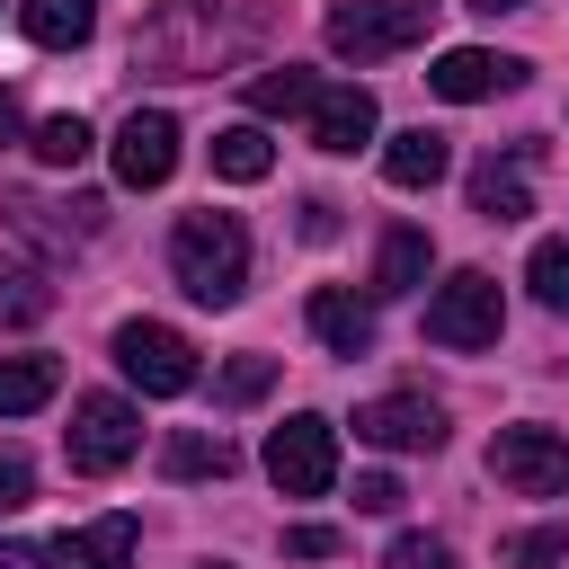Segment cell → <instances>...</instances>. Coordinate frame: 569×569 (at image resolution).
<instances>
[{
    "mask_svg": "<svg viewBox=\"0 0 569 569\" xmlns=\"http://www.w3.org/2000/svg\"><path fill=\"white\" fill-rule=\"evenodd\" d=\"M169 276L196 293V302H240L249 293V231H240V213H178V231H169Z\"/></svg>",
    "mask_w": 569,
    "mask_h": 569,
    "instance_id": "1",
    "label": "cell"
},
{
    "mask_svg": "<svg viewBox=\"0 0 569 569\" xmlns=\"http://www.w3.org/2000/svg\"><path fill=\"white\" fill-rule=\"evenodd\" d=\"M231 44H249V36L222 27V0H160V9L142 18V36H133V53H142L151 71H169V80H204Z\"/></svg>",
    "mask_w": 569,
    "mask_h": 569,
    "instance_id": "2",
    "label": "cell"
},
{
    "mask_svg": "<svg viewBox=\"0 0 569 569\" xmlns=\"http://www.w3.org/2000/svg\"><path fill=\"white\" fill-rule=\"evenodd\" d=\"M329 53L338 62H391V53H409V44H427L436 36V0H338L329 9Z\"/></svg>",
    "mask_w": 569,
    "mask_h": 569,
    "instance_id": "3",
    "label": "cell"
},
{
    "mask_svg": "<svg viewBox=\"0 0 569 569\" xmlns=\"http://www.w3.org/2000/svg\"><path fill=\"white\" fill-rule=\"evenodd\" d=\"M62 453H71V471H124L142 453V409L124 391H80L71 427H62Z\"/></svg>",
    "mask_w": 569,
    "mask_h": 569,
    "instance_id": "4",
    "label": "cell"
},
{
    "mask_svg": "<svg viewBox=\"0 0 569 569\" xmlns=\"http://www.w3.org/2000/svg\"><path fill=\"white\" fill-rule=\"evenodd\" d=\"M498 329H507V302H498V276H480V267H462V276H445V284L427 293V338H436V347H453V356H471V347H498Z\"/></svg>",
    "mask_w": 569,
    "mask_h": 569,
    "instance_id": "5",
    "label": "cell"
},
{
    "mask_svg": "<svg viewBox=\"0 0 569 569\" xmlns=\"http://www.w3.org/2000/svg\"><path fill=\"white\" fill-rule=\"evenodd\" d=\"M116 365H124V382H133L142 400L196 391V347H187L169 320H124V329H116Z\"/></svg>",
    "mask_w": 569,
    "mask_h": 569,
    "instance_id": "6",
    "label": "cell"
},
{
    "mask_svg": "<svg viewBox=\"0 0 569 569\" xmlns=\"http://www.w3.org/2000/svg\"><path fill=\"white\" fill-rule=\"evenodd\" d=\"M267 480H276L284 498H320V489L338 480V427H329L320 409H293V418L267 436Z\"/></svg>",
    "mask_w": 569,
    "mask_h": 569,
    "instance_id": "7",
    "label": "cell"
},
{
    "mask_svg": "<svg viewBox=\"0 0 569 569\" xmlns=\"http://www.w3.org/2000/svg\"><path fill=\"white\" fill-rule=\"evenodd\" d=\"M489 480L516 498H560L569 489V436L551 427H498L489 436Z\"/></svg>",
    "mask_w": 569,
    "mask_h": 569,
    "instance_id": "8",
    "label": "cell"
},
{
    "mask_svg": "<svg viewBox=\"0 0 569 569\" xmlns=\"http://www.w3.org/2000/svg\"><path fill=\"white\" fill-rule=\"evenodd\" d=\"M169 169H178V116L169 107H133L124 124H116V187H169Z\"/></svg>",
    "mask_w": 569,
    "mask_h": 569,
    "instance_id": "9",
    "label": "cell"
},
{
    "mask_svg": "<svg viewBox=\"0 0 569 569\" xmlns=\"http://www.w3.org/2000/svg\"><path fill=\"white\" fill-rule=\"evenodd\" d=\"M356 436L382 445V453H436V445H445V409L418 400V391H382V400L356 409Z\"/></svg>",
    "mask_w": 569,
    "mask_h": 569,
    "instance_id": "10",
    "label": "cell"
},
{
    "mask_svg": "<svg viewBox=\"0 0 569 569\" xmlns=\"http://www.w3.org/2000/svg\"><path fill=\"white\" fill-rule=\"evenodd\" d=\"M516 80H525V62H516V53H489V44H453V53H436V71H427V89L453 98V107L498 98V89H516Z\"/></svg>",
    "mask_w": 569,
    "mask_h": 569,
    "instance_id": "11",
    "label": "cell"
},
{
    "mask_svg": "<svg viewBox=\"0 0 569 569\" xmlns=\"http://www.w3.org/2000/svg\"><path fill=\"white\" fill-rule=\"evenodd\" d=\"M36 569H133V516H98L80 533L36 542Z\"/></svg>",
    "mask_w": 569,
    "mask_h": 569,
    "instance_id": "12",
    "label": "cell"
},
{
    "mask_svg": "<svg viewBox=\"0 0 569 569\" xmlns=\"http://www.w3.org/2000/svg\"><path fill=\"white\" fill-rule=\"evenodd\" d=\"M373 89H356V80H320V98H311V142L320 151H356V142H373Z\"/></svg>",
    "mask_w": 569,
    "mask_h": 569,
    "instance_id": "13",
    "label": "cell"
},
{
    "mask_svg": "<svg viewBox=\"0 0 569 569\" xmlns=\"http://www.w3.org/2000/svg\"><path fill=\"white\" fill-rule=\"evenodd\" d=\"M311 338H320L329 356H365V347H373V302H356L347 284H320V293H311Z\"/></svg>",
    "mask_w": 569,
    "mask_h": 569,
    "instance_id": "14",
    "label": "cell"
},
{
    "mask_svg": "<svg viewBox=\"0 0 569 569\" xmlns=\"http://www.w3.org/2000/svg\"><path fill=\"white\" fill-rule=\"evenodd\" d=\"M445 160H453V151H445V133H427V124H409V133H391V142H382V178H391V187H409V196H418V187H436V178H445Z\"/></svg>",
    "mask_w": 569,
    "mask_h": 569,
    "instance_id": "15",
    "label": "cell"
},
{
    "mask_svg": "<svg viewBox=\"0 0 569 569\" xmlns=\"http://www.w3.org/2000/svg\"><path fill=\"white\" fill-rule=\"evenodd\" d=\"M471 213H480V222H525V213H533L525 160H480V169H471Z\"/></svg>",
    "mask_w": 569,
    "mask_h": 569,
    "instance_id": "16",
    "label": "cell"
},
{
    "mask_svg": "<svg viewBox=\"0 0 569 569\" xmlns=\"http://www.w3.org/2000/svg\"><path fill=\"white\" fill-rule=\"evenodd\" d=\"M427 258H436L427 231H418V222H391V231H382V258H373V293H391V302L418 293V284H427Z\"/></svg>",
    "mask_w": 569,
    "mask_h": 569,
    "instance_id": "17",
    "label": "cell"
},
{
    "mask_svg": "<svg viewBox=\"0 0 569 569\" xmlns=\"http://www.w3.org/2000/svg\"><path fill=\"white\" fill-rule=\"evenodd\" d=\"M18 27H27L44 53H71V44H89L98 0H18Z\"/></svg>",
    "mask_w": 569,
    "mask_h": 569,
    "instance_id": "18",
    "label": "cell"
},
{
    "mask_svg": "<svg viewBox=\"0 0 569 569\" xmlns=\"http://www.w3.org/2000/svg\"><path fill=\"white\" fill-rule=\"evenodd\" d=\"M62 391V365L53 356H0V418H27Z\"/></svg>",
    "mask_w": 569,
    "mask_h": 569,
    "instance_id": "19",
    "label": "cell"
},
{
    "mask_svg": "<svg viewBox=\"0 0 569 569\" xmlns=\"http://www.w3.org/2000/svg\"><path fill=\"white\" fill-rule=\"evenodd\" d=\"M276 169V142L258 133V124H222L213 133V178H231V187H258Z\"/></svg>",
    "mask_w": 569,
    "mask_h": 569,
    "instance_id": "20",
    "label": "cell"
},
{
    "mask_svg": "<svg viewBox=\"0 0 569 569\" xmlns=\"http://www.w3.org/2000/svg\"><path fill=\"white\" fill-rule=\"evenodd\" d=\"M231 462H240V453H231L222 436H204V427H178V436L160 445V471H169V480H222Z\"/></svg>",
    "mask_w": 569,
    "mask_h": 569,
    "instance_id": "21",
    "label": "cell"
},
{
    "mask_svg": "<svg viewBox=\"0 0 569 569\" xmlns=\"http://www.w3.org/2000/svg\"><path fill=\"white\" fill-rule=\"evenodd\" d=\"M311 98H320V71H302V62H276V71L249 80V107L258 116H311Z\"/></svg>",
    "mask_w": 569,
    "mask_h": 569,
    "instance_id": "22",
    "label": "cell"
},
{
    "mask_svg": "<svg viewBox=\"0 0 569 569\" xmlns=\"http://www.w3.org/2000/svg\"><path fill=\"white\" fill-rule=\"evenodd\" d=\"M525 284H533V302H542V311H569V240H533Z\"/></svg>",
    "mask_w": 569,
    "mask_h": 569,
    "instance_id": "23",
    "label": "cell"
},
{
    "mask_svg": "<svg viewBox=\"0 0 569 569\" xmlns=\"http://www.w3.org/2000/svg\"><path fill=\"white\" fill-rule=\"evenodd\" d=\"M267 382H276V356H231L213 373V400L222 409H249V400H267Z\"/></svg>",
    "mask_w": 569,
    "mask_h": 569,
    "instance_id": "24",
    "label": "cell"
},
{
    "mask_svg": "<svg viewBox=\"0 0 569 569\" xmlns=\"http://www.w3.org/2000/svg\"><path fill=\"white\" fill-rule=\"evenodd\" d=\"M36 160H44V169H80V160H89V124H80V116H44V124H36Z\"/></svg>",
    "mask_w": 569,
    "mask_h": 569,
    "instance_id": "25",
    "label": "cell"
},
{
    "mask_svg": "<svg viewBox=\"0 0 569 569\" xmlns=\"http://www.w3.org/2000/svg\"><path fill=\"white\" fill-rule=\"evenodd\" d=\"M27 498H36V462H27L18 445H0V516H18Z\"/></svg>",
    "mask_w": 569,
    "mask_h": 569,
    "instance_id": "26",
    "label": "cell"
},
{
    "mask_svg": "<svg viewBox=\"0 0 569 569\" xmlns=\"http://www.w3.org/2000/svg\"><path fill=\"white\" fill-rule=\"evenodd\" d=\"M560 551H569V525H542V533H516V542H507L516 569H542V560H560Z\"/></svg>",
    "mask_w": 569,
    "mask_h": 569,
    "instance_id": "27",
    "label": "cell"
},
{
    "mask_svg": "<svg viewBox=\"0 0 569 569\" xmlns=\"http://www.w3.org/2000/svg\"><path fill=\"white\" fill-rule=\"evenodd\" d=\"M391 569H453V551H445L436 533H400V542H391Z\"/></svg>",
    "mask_w": 569,
    "mask_h": 569,
    "instance_id": "28",
    "label": "cell"
},
{
    "mask_svg": "<svg viewBox=\"0 0 569 569\" xmlns=\"http://www.w3.org/2000/svg\"><path fill=\"white\" fill-rule=\"evenodd\" d=\"M356 507H365V516H391V507H400V480H391V471H356Z\"/></svg>",
    "mask_w": 569,
    "mask_h": 569,
    "instance_id": "29",
    "label": "cell"
},
{
    "mask_svg": "<svg viewBox=\"0 0 569 569\" xmlns=\"http://www.w3.org/2000/svg\"><path fill=\"white\" fill-rule=\"evenodd\" d=\"M284 551H293V560H338V533H329V525H293Z\"/></svg>",
    "mask_w": 569,
    "mask_h": 569,
    "instance_id": "30",
    "label": "cell"
},
{
    "mask_svg": "<svg viewBox=\"0 0 569 569\" xmlns=\"http://www.w3.org/2000/svg\"><path fill=\"white\" fill-rule=\"evenodd\" d=\"M302 240H338V204H329V196L302 204Z\"/></svg>",
    "mask_w": 569,
    "mask_h": 569,
    "instance_id": "31",
    "label": "cell"
},
{
    "mask_svg": "<svg viewBox=\"0 0 569 569\" xmlns=\"http://www.w3.org/2000/svg\"><path fill=\"white\" fill-rule=\"evenodd\" d=\"M0 142H18V89H0Z\"/></svg>",
    "mask_w": 569,
    "mask_h": 569,
    "instance_id": "32",
    "label": "cell"
},
{
    "mask_svg": "<svg viewBox=\"0 0 569 569\" xmlns=\"http://www.w3.org/2000/svg\"><path fill=\"white\" fill-rule=\"evenodd\" d=\"M471 9H480V18H498V9H525V0H471Z\"/></svg>",
    "mask_w": 569,
    "mask_h": 569,
    "instance_id": "33",
    "label": "cell"
},
{
    "mask_svg": "<svg viewBox=\"0 0 569 569\" xmlns=\"http://www.w3.org/2000/svg\"><path fill=\"white\" fill-rule=\"evenodd\" d=\"M0 569H36V560H27V551H0Z\"/></svg>",
    "mask_w": 569,
    "mask_h": 569,
    "instance_id": "34",
    "label": "cell"
}]
</instances>
